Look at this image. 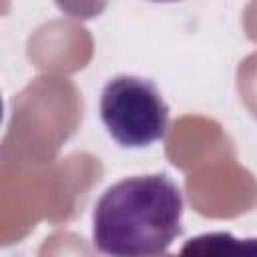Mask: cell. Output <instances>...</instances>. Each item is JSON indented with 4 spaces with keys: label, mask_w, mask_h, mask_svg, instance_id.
I'll return each instance as SVG.
<instances>
[{
    "label": "cell",
    "mask_w": 257,
    "mask_h": 257,
    "mask_svg": "<svg viewBox=\"0 0 257 257\" xmlns=\"http://www.w3.org/2000/svg\"><path fill=\"white\" fill-rule=\"evenodd\" d=\"M183 195L165 173L110 185L92 211V243L106 257H159L181 235Z\"/></svg>",
    "instance_id": "1"
},
{
    "label": "cell",
    "mask_w": 257,
    "mask_h": 257,
    "mask_svg": "<svg viewBox=\"0 0 257 257\" xmlns=\"http://www.w3.org/2000/svg\"><path fill=\"white\" fill-rule=\"evenodd\" d=\"M100 120L108 135L128 149H143L165 139L169 106L157 84L135 74L110 78L100 92Z\"/></svg>",
    "instance_id": "2"
},
{
    "label": "cell",
    "mask_w": 257,
    "mask_h": 257,
    "mask_svg": "<svg viewBox=\"0 0 257 257\" xmlns=\"http://www.w3.org/2000/svg\"><path fill=\"white\" fill-rule=\"evenodd\" d=\"M177 257H257V237L239 239L227 231L201 233L189 239Z\"/></svg>",
    "instance_id": "3"
}]
</instances>
